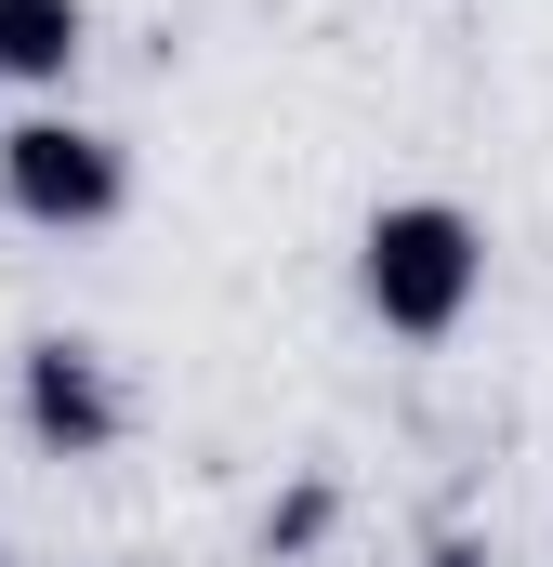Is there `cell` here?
Segmentation results:
<instances>
[{
	"mask_svg": "<svg viewBox=\"0 0 553 567\" xmlns=\"http://www.w3.org/2000/svg\"><path fill=\"white\" fill-rule=\"evenodd\" d=\"M330 515H343V488H330V475H303L290 502H264V567H303L316 542H330Z\"/></svg>",
	"mask_w": 553,
	"mask_h": 567,
	"instance_id": "cell-5",
	"label": "cell"
},
{
	"mask_svg": "<svg viewBox=\"0 0 553 567\" xmlns=\"http://www.w3.org/2000/svg\"><path fill=\"white\" fill-rule=\"evenodd\" d=\"M421 567H501V555H488L474 528H448V542H435V555H421Z\"/></svg>",
	"mask_w": 553,
	"mask_h": 567,
	"instance_id": "cell-6",
	"label": "cell"
},
{
	"mask_svg": "<svg viewBox=\"0 0 553 567\" xmlns=\"http://www.w3.org/2000/svg\"><path fill=\"white\" fill-rule=\"evenodd\" d=\"M488 290V225L461 198H383L356 225V303L396 330V343H448Z\"/></svg>",
	"mask_w": 553,
	"mask_h": 567,
	"instance_id": "cell-1",
	"label": "cell"
},
{
	"mask_svg": "<svg viewBox=\"0 0 553 567\" xmlns=\"http://www.w3.org/2000/svg\"><path fill=\"white\" fill-rule=\"evenodd\" d=\"M0 212L13 225H40V238H93V225H119L133 212V145L106 133V120H13L0 133Z\"/></svg>",
	"mask_w": 553,
	"mask_h": 567,
	"instance_id": "cell-2",
	"label": "cell"
},
{
	"mask_svg": "<svg viewBox=\"0 0 553 567\" xmlns=\"http://www.w3.org/2000/svg\"><path fill=\"white\" fill-rule=\"evenodd\" d=\"M13 435H27L40 462H106V449L133 435V383H119V357L80 343V330H40V343L13 357Z\"/></svg>",
	"mask_w": 553,
	"mask_h": 567,
	"instance_id": "cell-3",
	"label": "cell"
},
{
	"mask_svg": "<svg viewBox=\"0 0 553 567\" xmlns=\"http://www.w3.org/2000/svg\"><path fill=\"white\" fill-rule=\"evenodd\" d=\"M80 53H93L80 0H0V80H66Z\"/></svg>",
	"mask_w": 553,
	"mask_h": 567,
	"instance_id": "cell-4",
	"label": "cell"
}]
</instances>
